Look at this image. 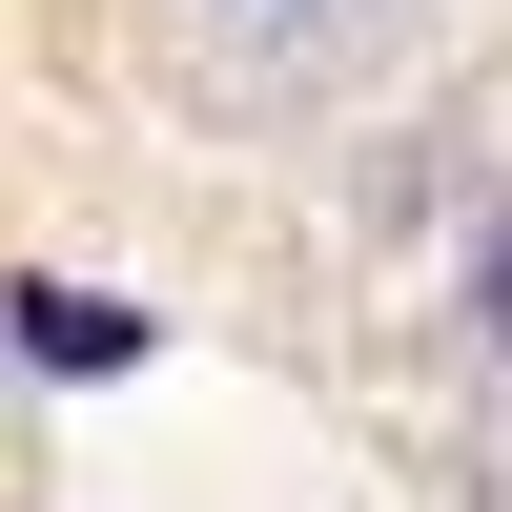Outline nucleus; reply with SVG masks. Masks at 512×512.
Masks as SVG:
<instances>
[{
  "mask_svg": "<svg viewBox=\"0 0 512 512\" xmlns=\"http://www.w3.org/2000/svg\"><path fill=\"white\" fill-rule=\"evenodd\" d=\"M472 328H492V369H512V226L472 246Z\"/></svg>",
  "mask_w": 512,
  "mask_h": 512,
  "instance_id": "7ed1b4c3",
  "label": "nucleus"
},
{
  "mask_svg": "<svg viewBox=\"0 0 512 512\" xmlns=\"http://www.w3.org/2000/svg\"><path fill=\"white\" fill-rule=\"evenodd\" d=\"M0 349H21V369H144L164 328L123 308V287H62V267H21V287H0Z\"/></svg>",
  "mask_w": 512,
  "mask_h": 512,
  "instance_id": "f257e3e1",
  "label": "nucleus"
},
{
  "mask_svg": "<svg viewBox=\"0 0 512 512\" xmlns=\"http://www.w3.org/2000/svg\"><path fill=\"white\" fill-rule=\"evenodd\" d=\"M226 21H267V41H390V21H431V0H226Z\"/></svg>",
  "mask_w": 512,
  "mask_h": 512,
  "instance_id": "f03ea898",
  "label": "nucleus"
}]
</instances>
